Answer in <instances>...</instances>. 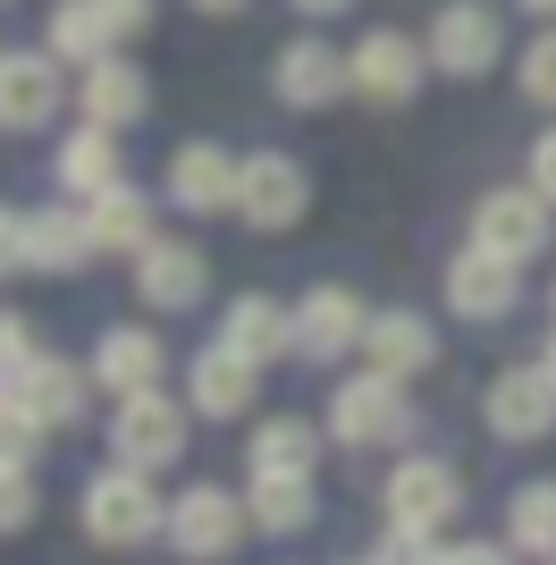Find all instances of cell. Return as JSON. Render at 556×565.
Returning <instances> with one entry per match:
<instances>
[{"instance_id": "obj_1", "label": "cell", "mask_w": 556, "mask_h": 565, "mask_svg": "<svg viewBox=\"0 0 556 565\" xmlns=\"http://www.w3.org/2000/svg\"><path fill=\"white\" fill-rule=\"evenodd\" d=\"M76 515H85V541L101 548H143V541H169V507L152 490V472L136 465H101L76 498Z\"/></svg>"}, {"instance_id": "obj_2", "label": "cell", "mask_w": 556, "mask_h": 565, "mask_svg": "<svg viewBox=\"0 0 556 565\" xmlns=\"http://www.w3.org/2000/svg\"><path fill=\"white\" fill-rule=\"evenodd\" d=\"M329 439H338V448H396V439H414V397H405V380H388V372L338 380V397H329Z\"/></svg>"}, {"instance_id": "obj_3", "label": "cell", "mask_w": 556, "mask_h": 565, "mask_svg": "<svg viewBox=\"0 0 556 565\" xmlns=\"http://www.w3.org/2000/svg\"><path fill=\"white\" fill-rule=\"evenodd\" d=\"M388 532H414V541H439L447 523L463 515V472L447 456H405L388 472Z\"/></svg>"}, {"instance_id": "obj_4", "label": "cell", "mask_w": 556, "mask_h": 565, "mask_svg": "<svg viewBox=\"0 0 556 565\" xmlns=\"http://www.w3.org/2000/svg\"><path fill=\"white\" fill-rule=\"evenodd\" d=\"M245 532H254V515H245V498L220 490V481H194V490H178V507H169V548L194 557V565L236 557Z\"/></svg>"}, {"instance_id": "obj_5", "label": "cell", "mask_w": 556, "mask_h": 565, "mask_svg": "<svg viewBox=\"0 0 556 565\" xmlns=\"http://www.w3.org/2000/svg\"><path fill=\"white\" fill-rule=\"evenodd\" d=\"M548 212H556L548 194H532V186H498V194H481V203H472V245L523 270V262L548 254V236H556Z\"/></svg>"}, {"instance_id": "obj_6", "label": "cell", "mask_w": 556, "mask_h": 565, "mask_svg": "<svg viewBox=\"0 0 556 565\" xmlns=\"http://www.w3.org/2000/svg\"><path fill=\"white\" fill-rule=\"evenodd\" d=\"M185 456V405L143 388V397H118L110 414V465H136V472H161Z\"/></svg>"}, {"instance_id": "obj_7", "label": "cell", "mask_w": 556, "mask_h": 565, "mask_svg": "<svg viewBox=\"0 0 556 565\" xmlns=\"http://www.w3.org/2000/svg\"><path fill=\"white\" fill-rule=\"evenodd\" d=\"M303 203H312V178H303L296 152H254V161L236 169V220H245V228L278 236V228L303 220Z\"/></svg>"}, {"instance_id": "obj_8", "label": "cell", "mask_w": 556, "mask_h": 565, "mask_svg": "<svg viewBox=\"0 0 556 565\" xmlns=\"http://www.w3.org/2000/svg\"><path fill=\"white\" fill-rule=\"evenodd\" d=\"M430 68L447 76H489L498 60H506V18L498 9H481V0H447L439 18H430Z\"/></svg>"}, {"instance_id": "obj_9", "label": "cell", "mask_w": 556, "mask_h": 565, "mask_svg": "<svg viewBox=\"0 0 556 565\" xmlns=\"http://www.w3.org/2000/svg\"><path fill=\"white\" fill-rule=\"evenodd\" d=\"M421 68H430V51H421L414 34H388V25H371L363 43L346 51L354 94H363V102H379V110H405V102L421 94Z\"/></svg>"}, {"instance_id": "obj_10", "label": "cell", "mask_w": 556, "mask_h": 565, "mask_svg": "<svg viewBox=\"0 0 556 565\" xmlns=\"http://www.w3.org/2000/svg\"><path fill=\"white\" fill-rule=\"evenodd\" d=\"M68 94L76 85H60V60H51V51H0V127H9V136L51 127Z\"/></svg>"}, {"instance_id": "obj_11", "label": "cell", "mask_w": 556, "mask_h": 565, "mask_svg": "<svg viewBox=\"0 0 556 565\" xmlns=\"http://www.w3.org/2000/svg\"><path fill=\"white\" fill-rule=\"evenodd\" d=\"M270 85L287 110H329V102H346L354 94V76H346V51L321 43V34H296V43L270 60Z\"/></svg>"}, {"instance_id": "obj_12", "label": "cell", "mask_w": 556, "mask_h": 565, "mask_svg": "<svg viewBox=\"0 0 556 565\" xmlns=\"http://www.w3.org/2000/svg\"><path fill=\"white\" fill-rule=\"evenodd\" d=\"M261 397V363L236 347H203L185 363V405L203 414V423H236V414H254Z\"/></svg>"}, {"instance_id": "obj_13", "label": "cell", "mask_w": 556, "mask_h": 565, "mask_svg": "<svg viewBox=\"0 0 556 565\" xmlns=\"http://www.w3.org/2000/svg\"><path fill=\"white\" fill-rule=\"evenodd\" d=\"M236 169L245 161H228V143H178V152H169V203H178L185 220L236 212Z\"/></svg>"}, {"instance_id": "obj_14", "label": "cell", "mask_w": 556, "mask_h": 565, "mask_svg": "<svg viewBox=\"0 0 556 565\" xmlns=\"http://www.w3.org/2000/svg\"><path fill=\"white\" fill-rule=\"evenodd\" d=\"M51 186L76 194V203L127 186V152H118V136H110V127H93V118H85V127H68V136L51 143Z\"/></svg>"}, {"instance_id": "obj_15", "label": "cell", "mask_w": 556, "mask_h": 565, "mask_svg": "<svg viewBox=\"0 0 556 565\" xmlns=\"http://www.w3.org/2000/svg\"><path fill=\"white\" fill-rule=\"evenodd\" d=\"M363 330H371V312H363L354 287H312V296L296 305V354H303V363H338V354H354Z\"/></svg>"}, {"instance_id": "obj_16", "label": "cell", "mask_w": 556, "mask_h": 565, "mask_svg": "<svg viewBox=\"0 0 556 565\" xmlns=\"http://www.w3.org/2000/svg\"><path fill=\"white\" fill-rule=\"evenodd\" d=\"M481 414H489L498 439H548V430H556V380L539 372V363H514V372L489 380Z\"/></svg>"}, {"instance_id": "obj_17", "label": "cell", "mask_w": 556, "mask_h": 565, "mask_svg": "<svg viewBox=\"0 0 556 565\" xmlns=\"http://www.w3.org/2000/svg\"><path fill=\"white\" fill-rule=\"evenodd\" d=\"M203 287H211V262L194 254V245H178V236H152V245L136 254V296L152 312H194Z\"/></svg>"}, {"instance_id": "obj_18", "label": "cell", "mask_w": 556, "mask_h": 565, "mask_svg": "<svg viewBox=\"0 0 556 565\" xmlns=\"http://www.w3.org/2000/svg\"><path fill=\"white\" fill-rule=\"evenodd\" d=\"M93 388H110V397H143V388H161V372H169V347L152 330H101L93 338Z\"/></svg>"}, {"instance_id": "obj_19", "label": "cell", "mask_w": 556, "mask_h": 565, "mask_svg": "<svg viewBox=\"0 0 556 565\" xmlns=\"http://www.w3.org/2000/svg\"><path fill=\"white\" fill-rule=\"evenodd\" d=\"M312 465H321V423H303V414L254 423V439H245V472L254 481H312Z\"/></svg>"}, {"instance_id": "obj_20", "label": "cell", "mask_w": 556, "mask_h": 565, "mask_svg": "<svg viewBox=\"0 0 556 565\" xmlns=\"http://www.w3.org/2000/svg\"><path fill=\"white\" fill-rule=\"evenodd\" d=\"M101 254L85 203H51V212H25V270H85Z\"/></svg>"}, {"instance_id": "obj_21", "label": "cell", "mask_w": 556, "mask_h": 565, "mask_svg": "<svg viewBox=\"0 0 556 565\" xmlns=\"http://www.w3.org/2000/svg\"><path fill=\"white\" fill-rule=\"evenodd\" d=\"M514 262H498V254H481V245H463L456 262H447V305L463 312V321H506L514 312Z\"/></svg>"}, {"instance_id": "obj_22", "label": "cell", "mask_w": 556, "mask_h": 565, "mask_svg": "<svg viewBox=\"0 0 556 565\" xmlns=\"http://www.w3.org/2000/svg\"><path fill=\"white\" fill-rule=\"evenodd\" d=\"M76 102H85L93 127H110V136H118V127H136V118L152 110V76H143L136 60H118V51H110V60H93V68H85Z\"/></svg>"}, {"instance_id": "obj_23", "label": "cell", "mask_w": 556, "mask_h": 565, "mask_svg": "<svg viewBox=\"0 0 556 565\" xmlns=\"http://www.w3.org/2000/svg\"><path fill=\"white\" fill-rule=\"evenodd\" d=\"M85 388H93V372L60 363V354H34V363H25V380L9 388V397H18L43 430H68V423H85Z\"/></svg>"}, {"instance_id": "obj_24", "label": "cell", "mask_w": 556, "mask_h": 565, "mask_svg": "<svg viewBox=\"0 0 556 565\" xmlns=\"http://www.w3.org/2000/svg\"><path fill=\"white\" fill-rule=\"evenodd\" d=\"M363 354H371V372L414 380V372H430V363H439V330H430L421 312H371Z\"/></svg>"}, {"instance_id": "obj_25", "label": "cell", "mask_w": 556, "mask_h": 565, "mask_svg": "<svg viewBox=\"0 0 556 565\" xmlns=\"http://www.w3.org/2000/svg\"><path fill=\"white\" fill-rule=\"evenodd\" d=\"M220 347L254 354V363H287L296 354V312L270 305V296H236L228 321H220Z\"/></svg>"}, {"instance_id": "obj_26", "label": "cell", "mask_w": 556, "mask_h": 565, "mask_svg": "<svg viewBox=\"0 0 556 565\" xmlns=\"http://www.w3.org/2000/svg\"><path fill=\"white\" fill-rule=\"evenodd\" d=\"M43 51L60 60V68H93V60H110V51H118V25L101 18L93 0H51Z\"/></svg>"}, {"instance_id": "obj_27", "label": "cell", "mask_w": 556, "mask_h": 565, "mask_svg": "<svg viewBox=\"0 0 556 565\" xmlns=\"http://www.w3.org/2000/svg\"><path fill=\"white\" fill-rule=\"evenodd\" d=\"M85 212H93V236H101V254H143V245H152V203H143L136 186L93 194Z\"/></svg>"}, {"instance_id": "obj_28", "label": "cell", "mask_w": 556, "mask_h": 565, "mask_svg": "<svg viewBox=\"0 0 556 565\" xmlns=\"http://www.w3.org/2000/svg\"><path fill=\"white\" fill-rule=\"evenodd\" d=\"M245 515H254V532H270V541H296L303 523L321 515V498H312V481H254Z\"/></svg>"}, {"instance_id": "obj_29", "label": "cell", "mask_w": 556, "mask_h": 565, "mask_svg": "<svg viewBox=\"0 0 556 565\" xmlns=\"http://www.w3.org/2000/svg\"><path fill=\"white\" fill-rule=\"evenodd\" d=\"M506 548L556 565V481H523V490H514V507H506Z\"/></svg>"}, {"instance_id": "obj_30", "label": "cell", "mask_w": 556, "mask_h": 565, "mask_svg": "<svg viewBox=\"0 0 556 565\" xmlns=\"http://www.w3.org/2000/svg\"><path fill=\"white\" fill-rule=\"evenodd\" d=\"M43 515V490H34V465L25 456H0V532H25Z\"/></svg>"}, {"instance_id": "obj_31", "label": "cell", "mask_w": 556, "mask_h": 565, "mask_svg": "<svg viewBox=\"0 0 556 565\" xmlns=\"http://www.w3.org/2000/svg\"><path fill=\"white\" fill-rule=\"evenodd\" d=\"M34 354H43V347H34V321H18V312H0V388H18Z\"/></svg>"}, {"instance_id": "obj_32", "label": "cell", "mask_w": 556, "mask_h": 565, "mask_svg": "<svg viewBox=\"0 0 556 565\" xmlns=\"http://www.w3.org/2000/svg\"><path fill=\"white\" fill-rule=\"evenodd\" d=\"M523 94H532L539 110H556V25L532 34V51H523Z\"/></svg>"}, {"instance_id": "obj_33", "label": "cell", "mask_w": 556, "mask_h": 565, "mask_svg": "<svg viewBox=\"0 0 556 565\" xmlns=\"http://www.w3.org/2000/svg\"><path fill=\"white\" fill-rule=\"evenodd\" d=\"M34 448H43V423L0 388V456H25V465H34Z\"/></svg>"}, {"instance_id": "obj_34", "label": "cell", "mask_w": 556, "mask_h": 565, "mask_svg": "<svg viewBox=\"0 0 556 565\" xmlns=\"http://www.w3.org/2000/svg\"><path fill=\"white\" fill-rule=\"evenodd\" d=\"M9 270H25V212L18 203H0V279Z\"/></svg>"}, {"instance_id": "obj_35", "label": "cell", "mask_w": 556, "mask_h": 565, "mask_svg": "<svg viewBox=\"0 0 556 565\" xmlns=\"http://www.w3.org/2000/svg\"><path fill=\"white\" fill-rule=\"evenodd\" d=\"M93 9H101V18L118 25V43H136L143 25H152V0H93Z\"/></svg>"}, {"instance_id": "obj_36", "label": "cell", "mask_w": 556, "mask_h": 565, "mask_svg": "<svg viewBox=\"0 0 556 565\" xmlns=\"http://www.w3.org/2000/svg\"><path fill=\"white\" fill-rule=\"evenodd\" d=\"M439 565H514V548H498V541H456V548H439Z\"/></svg>"}, {"instance_id": "obj_37", "label": "cell", "mask_w": 556, "mask_h": 565, "mask_svg": "<svg viewBox=\"0 0 556 565\" xmlns=\"http://www.w3.org/2000/svg\"><path fill=\"white\" fill-rule=\"evenodd\" d=\"M532 194H548V203H556V127L532 143Z\"/></svg>"}, {"instance_id": "obj_38", "label": "cell", "mask_w": 556, "mask_h": 565, "mask_svg": "<svg viewBox=\"0 0 556 565\" xmlns=\"http://www.w3.org/2000/svg\"><path fill=\"white\" fill-rule=\"evenodd\" d=\"M296 9H303V18H346L354 0H296Z\"/></svg>"}, {"instance_id": "obj_39", "label": "cell", "mask_w": 556, "mask_h": 565, "mask_svg": "<svg viewBox=\"0 0 556 565\" xmlns=\"http://www.w3.org/2000/svg\"><path fill=\"white\" fill-rule=\"evenodd\" d=\"M203 18H236V9H254V0H194Z\"/></svg>"}, {"instance_id": "obj_40", "label": "cell", "mask_w": 556, "mask_h": 565, "mask_svg": "<svg viewBox=\"0 0 556 565\" xmlns=\"http://www.w3.org/2000/svg\"><path fill=\"white\" fill-rule=\"evenodd\" d=\"M523 18H556V0H523Z\"/></svg>"}, {"instance_id": "obj_41", "label": "cell", "mask_w": 556, "mask_h": 565, "mask_svg": "<svg viewBox=\"0 0 556 565\" xmlns=\"http://www.w3.org/2000/svg\"><path fill=\"white\" fill-rule=\"evenodd\" d=\"M539 372H548V380H556V338H548V347H539Z\"/></svg>"}, {"instance_id": "obj_42", "label": "cell", "mask_w": 556, "mask_h": 565, "mask_svg": "<svg viewBox=\"0 0 556 565\" xmlns=\"http://www.w3.org/2000/svg\"><path fill=\"white\" fill-rule=\"evenodd\" d=\"M354 565H371V557H354Z\"/></svg>"}]
</instances>
